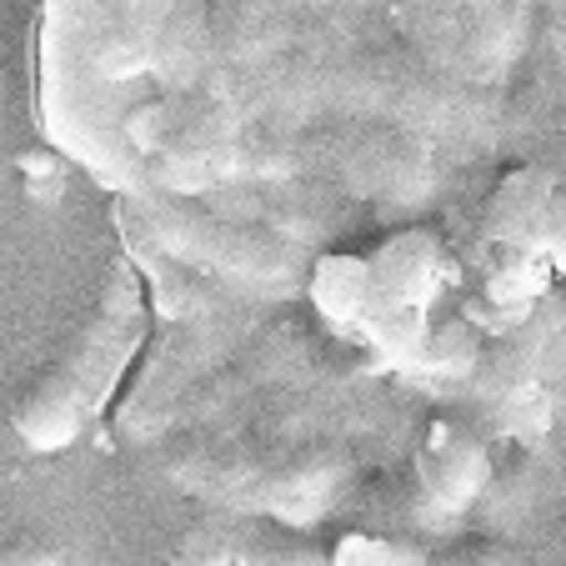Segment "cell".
Listing matches in <instances>:
<instances>
[{"label":"cell","instance_id":"6da1fadb","mask_svg":"<svg viewBox=\"0 0 566 566\" xmlns=\"http://www.w3.org/2000/svg\"><path fill=\"white\" fill-rule=\"evenodd\" d=\"M486 476H492V457L481 437H471L467 427H451V421H437L427 431L417 451V481L437 512H467L486 492Z\"/></svg>","mask_w":566,"mask_h":566},{"label":"cell","instance_id":"7a4b0ae2","mask_svg":"<svg viewBox=\"0 0 566 566\" xmlns=\"http://www.w3.org/2000/svg\"><path fill=\"white\" fill-rule=\"evenodd\" d=\"M366 261H371L376 301H391V306L427 311V301L437 296L441 281H447V247H441V235L427 231V226L391 231Z\"/></svg>","mask_w":566,"mask_h":566},{"label":"cell","instance_id":"3957f363","mask_svg":"<svg viewBox=\"0 0 566 566\" xmlns=\"http://www.w3.org/2000/svg\"><path fill=\"white\" fill-rule=\"evenodd\" d=\"M552 231V181L542 171H506L486 201V235L492 247H522L542 251Z\"/></svg>","mask_w":566,"mask_h":566},{"label":"cell","instance_id":"277c9868","mask_svg":"<svg viewBox=\"0 0 566 566\" xmlns=\"http://www.w3.org/2000/svg\"><path fill=\"white\" fill-rule=\"evenodd\" d=\"M311 301L321 306V316H332L336 326H361L376 306V281H371V261L336 251L321 256L311 271Z\"/></svg>","mask_w":566,"mask_h":566},{"label":"cell","instance_id":"5b68a950","mask_svg":"<svg viewBox=\"0 0 566 566\" xmlns=\"http://www.w3.org/2000/svg\"><path fill=\"white\" fill-rule=\"evenodd\" d=\"M15 431L25 437V447L35 451H55L65 447V441H75V431H81V396L71 391V386H41V391H31L15 407Z\"/></svg>","mask_w":566,"mask_h":566},{"label":"cell","instance_id":"8992f818","mask_svg":"<svg viewBox=\"0 0 566 566\" xmlns=\"http://www.w3.org/2000/svg\"><path fill=\"white\" fill-rule=\"evenodd\" d=\"M542 291V256L522 247H496V266L486 276V296L502 311H522Z\"/></svg>","mask_w":566,"mask_h":566},{"label":"cell","instance_id":"52a82bcc","mask_svg":"<svg viewBox=\"0 0 566 566\" xmlns=\"http://www.w3.org/2000/svg\"><path fill=\"white\" fill-rule=\"evenodd\" d=\"M476 352H481V342L467 321H447V326H427L411 356H417L427 371H467V366L476 361Z\"/></svg>","mask_w":566,"mask_h":566},{"label":"cell","instance_id":"ba28073f","mask_svg":"<svg viewBox=\"0 0 566 566\" xmlns=\"http://www.w3.org/2000/svg\"><path fill=\"white\" fill-rule=\"evenodd\" d=\"M407 546L396 542H381V536H346L336 546V562H407Z\"/></svg>","mask_w":566,"mask_h":566}]
</instances>
